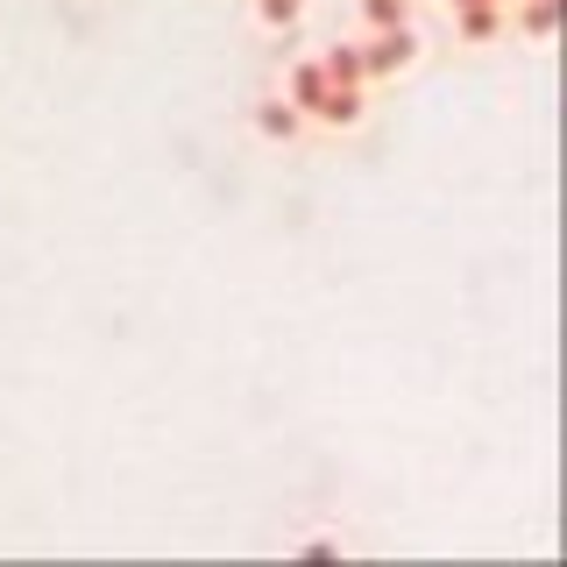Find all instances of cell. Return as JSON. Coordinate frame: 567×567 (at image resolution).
<instances>
[{
  "label": "cell",
  "mask_w": 567,
  "mask_h": 567,
  "mask_svg": "<svg viewBox=\"0 0 567 567\" xmlns=\"http://www.w3.org/2000/svg\"><path fill=\"white\" fill-rule=\"evenodd\" d=\"M412 58H419V29L412 22L369 29V43H362V71H369V79H398V71H412Z\"/></svg>",
  "instance_id": "cell-1"
},
{
  "label": "cell",
  "mask_w": 567,
  "mask_h": 567,
  "mask_svg": "<svg viewBox=\"0 0 567 567\" xmlns=\"http://www.w3.org/2000/svg\"><path fill=\"white\" fill-rule=\"evenodd\" d=\"M454 14V35L461 43H496V35L511 29V8L504 0H468V8H447Z\"/></svg>",
  "instance_id": "cell-2"
},
{
  "label": "cell",
  "mask_w": 567,
  "mask_h": 567,
  "mask_svg": "<svg viewBox=\"0 0 567 567\" xmlns=\"http://www.w3.org/2000/svg\"><path fill=\"white\" fill-rule=\"evenodd\" d=\"M362 114H369V106H362V85H327L306 121H319V128H354Z\"/></svg>",
  "instance_id": "cell-3"
},
{
  "label": "cell",
  "mask_w": 567,
  "mask_h": 567,
  "mask_svg": "<svg viewBox=\"0 0 567 567\" xmlns=\"http://www.w3.org/2000/svg\"><path fill=\"white\" fill-rule=\"evenodd\" d=\"M256 135H270V142H298L306 135V114H298L284 93H270V100H256Z\"/></svg>",
  "instance_id": "cell-4"
},
{
  "label": "cell",
  "mask_w": 567,
  "mask_h": 567,
  "mask_svg": "<svg viewBox=\"0 0 567 567\" xmlns=\"http://www.w3.org/2000/svg\"><path fill=\"white\" fill-rule=\"evenodd\" d=\"M319 93H327V71H319V58H298L291 71H284V100H291L298 114H312Z\"/></svg>",
  "instance_id": "cell-5"
},
{
  "label": "cell",
  "mask_w": 567,
  "mask_h": 567,
  "mask_svg": "<svg viewBox=\"0 0 567 567\" xmlns=\"http://www.w3.org/2000/svg\"><path fill=\"white\" fill-rule=\"evenodd\" d=\"M319 71H327V85H369V71H362V43H333V50H319Z\"/></svg>",
  "instance_id": "cell-6"
},
{
  "label": "cell",
  "mask_w": 567,
  "mask_h": 567,
  "mask_svg": "<svg viewBox=\"0 0 567 567\" xmlns=\"http://www.w3.org/2000/svg\"><path fill=\"white\" fill-rule=\"evenodd\" d=\"M511 14H518L525 35H554L560 29V0H511Z\"/></svg>",
  "instance_id": "cell-7"
},
{
  "label": "cell",
  "mask_w": 567,
  "mask_h": 567,
  "mask_svg": "<svg viewBox=\"0 0 567 567\" xmlns=\"http://www.w3.org/2000/svg\"><path fill=\"white\" fill-rule=\"evenodd\" d=\"M362 22L369 29H398V22H412V0H362Z\"/></svg>",
  "instance_id": "cell-8"
},
{
  "label": "cell",
  "mask_w": 567,
  "mask_h": 567,
  "mask_svg": "<svg viewBox=\"0 0 567 567\" xmlns=\"http://www.w3.org/2000/svg\"><path fill=\"white\" fill-rule=\"evenodd\" d=\"M256 14H262L270 29H291L298 14H306V0H256Z\"/></svg>",
  "instance_id": "cell-9"
},
{
  "label": "cell",
  "mask_w": 567,
  "mask_h": 567,
  "mask_svg": "<svg viewBox=\"0 0 567 567\" xmlns=\"http://www.w3.org/2000/svg\"><path fill=\"white\" fill-rule=\"evenodd\" d=\"M447 8H468V0H447Z\"/></svg>",
  "instance_id": "cell-10"
},
{
  "label": "cell",
  "mask_w": 567,
  "mask_h": 567,
  "mask_svg": "<svg viewBox=\"0 0 567 567\" xmlns=\"http://www.w3.org/2000/svg\"><path fill=\"white\" fill-rule=\"evenodd\" d=\"M504 8H511V0H504Z\"/></svg>",
  "instance_id": "cell-11"
}]
</instances>
